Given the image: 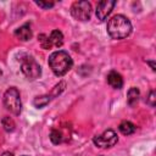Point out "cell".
<instances>
[{"label": "cell", "mask_w": 156, "mask_h": 156, "mask_svg": "<svg viewBox=\"0 0 156 156\" xmlns=\"http://www.w3.org/2000/svg\"><path fill=\"white\" fill-rule=\"evenodd\" d=\"M107 33L112 39H124L132 33V23L123 15H115L107 22Z\"/></svg>", "instance_id": "obj_1"}, {"label": "cell", "mask_w": 156, "mask_h": 156, "mask_svg": "<svg viewBox=\"0 0 156 156\" xmlns=\"http://www.w3.org/2000/svg\"><path fill=\"white\" fill-rule=\"evenodd\" d=\"M49 66L55 76L62 77L72 68L73 60L66 51L58 50V51L52 52L49 56Z\"/></svg>", "instance_id": "obj_2"}, {"label": "cell", "mask_w": 156, "mask_h": 156, "mask_svg": "<svg viewBox=\"0 0 156 156\" xmlns=\"http://www.w3.org/2000/svg\"><path fill=\"white\" fill-rule=\"evenodd\" d=\"M4 105L11 113H13L16 116L21 113L22 102H21V98H20V91L15 87H11L5 91V94H4Z\"/></svg>", "instance_id": "obj_3"}, {"label": "cell", "mask_w": 156, "mask_h": 156, "mask_svg": "<svg viewBox=\"0 0 156 156\" xmlns=\"http://www.w3.org/2000/svg\"><path fill=\"white\" fill-rule=\"evenodd\" d=\"M21 71L28 80H35L41 74V68L39 63L33 57H24L21 63Z\"/></svg>", "instance_id": "obj_4"}, {"label": "cell", "mask_w": 156, "mask_h": 156, "mask_svg": "<svg viewBox=\"0 0 156 156\" xmlns=\"http://www.w3.org/2000/svg\"><path fill=\"white\" fill-rule=\"evenodd\" d=\"M71 15L77 21H88L91 16V5L88 1H76L71 6Z\"/></svg>", "instance_id": "obj_5"}, {"label": "cell", "mask_w": 156, "mask_h": 156, "mask_svg": "<svg viewBox=\"0 0 156 156\" xmlns=\"http://www.w3.org/2000/svg\"><path fill=\"white\" fill-rule=\"evenodd\" d=\"M93 141H94V144H95L96 146L102 147V149H106V147H111V146H113L115 144H117L118 136H117V134H116L112 129H107V130H105L102 134L94 136Z\"/></svg>", "instance_id": "obj_6"}, {"label": "cell", "mask_w": 156, "mask_h": 156, "mask_svg": "<svg viewBox=\"0 0 156 156\" xmlns=\"http://www.w3.org/2000/svg\"><path fill=\"white\" fill-rule=\"evenodd\" d=\"M116 2L113 0H102L96 5V17L100 21H105L107 18V16L111 13V11L113 10Z\"/></svg>", "instance_id": "obj_7"}, {"label": "cell", "mask_w": 156, "mask_h": 156, "mask_svg": "<svg viewBox=\"0 0 156 156\" xmlns=\"http://www.w3.org/2000/svg\"><path fill=\"white\" fill-rule=\"evenodd\" d=\"M32 35H33V33H32L30 26H29L28 23L21 26L20 28H17V29L15 30V37H16L17 39L22 40V41H27V40H29V39L32 38Z\"/></svg>", "instance_id": "obj_8"}, {"label": "cell", "mask_w": 156, "mask_h": 156, "mask_svg": "<svg viewBox=\"0 0 156 156\" xmlns=\"http://www.w3.org/2000/svg\"><path fill=\"white\" fill-rule=\"evenodd\" d=\"M107 83L113 88V89H121L123 87V78L122 76L116 72V71H111L107 74Z\"/></svg>", "instance_id": "obj_9"}, {"label": "cell", "mask_w": 156, "mask_h": 156, "mask_svg": "<svg viewBox=\"0 0 156 156\" xmlns=\"http://www.w3.org/2000/svg\"><path fill=\"white\" fill-rule=\"evenodd\" d=\"M49 39H50L52 46L60 48V46H62V44H63V34H62L58 29H54V30L50 33Z\"/></svg>", "instance_id": "obj_10"}, {"label": "cell", "mask_w": 156, "mask_h": 156, "mask_svg": "<svg viewBox=\"0 0 156 156\" xmlns=\"http://www.w3.org/2000/svg\"><path fill=\"white\" fill-rule=\"evenodd\" d=\"M118 129H119V132H121L123 135H130V134H133V133L136 130V127H135V124H133L130 121H123V122L119 123Z\"/></svg>", "instance_id": "obj_11"}, {"label": "cell", "mask_w": 156, "mask_h": 156, "mask_svg": "<svg viewBox=\"0 0 156 156\" xmlns=\"http://www.w3.org/2000/svg\"><path fill=\"white\" fill-rule=\"evenodd\" d=\"M139 96H140L139 89H138V88H134V87L130 88V89L128 90V93H127V102H128V105H129V106H134V105L138 102Z\"/></svg>", "instance_id": "obj_12"}, {"label": "cell", "mask_w": 156, "mask_h": 156, "mask_svg": "<svg viewBox=\"0 0 156 156\" xmlns=\"http://www.w3.org/2000/svg\"><path fill=\"white\" fill-rule=\"evenodd\" d=\"M50 139L54 144H61L62 141H65V136L61 129H52L50 133Z\"/></svg>", "instance_id": "obj_13"}, {"label": "cell", "mask_w": 156, "mask_h": 156, "mask_svg": "<svg viewBox=\"0 0 156 156\" xmlns=\"http://www.w3.org/2000/svg\"><path fill=\"white\" fill-rule=\"evenodd\" d=\"M50 99L51 96L50 95H41V96H37L34 100H33V105L38 108H41L44 106H46L49 102H50Z\"/></svg>", "instance_id": "obj_14"}, {"label": "cell", "mask_w": 156, "mask_h": 156, "mask_svg": "<svg viewBox=\"0 0 156 156\" xmlns=\"http://www.w3.org/2000/svg\"><path fill=\"white\" fill-rule=\"evenodd\" d=\"M1 124H2V127H4V129L6 132H13L15 128H16L15 121L9 116H5V117L1 118Z\"/></svg>", "instance_id": "obj_15"}, {"label": "cell", "mask_w": 156, "mask_h": 156, "mask_svg": "<svg viewBox=\"0 0 156 156\" xmlns=\"http://www.w3.org/2000/svg\"><path fill=\"white\" fill-rule=\"evenodd\" d=\"M38 40H39V43H40L43 49H51L52 48L51 41H50V39H49V37L46 34H39Z\"/></svg>", "instance_id": "obj_16"}, {"label": "cell", "mask_w": 156, "mask_h": 156, "mask_svg": "<svg viewBox=\"0 0 156 156\" xmlns=\"http://www.w3.org/2000/svg\"><path fill=\"white\" fill-rule=\"evenodd\" d=\"M146 102L150 105V106H155V102H156V94H155V90H151L149 93V96L146 99Z\"/></svg>", "instance_id": "obj_17"}, {"label": "cell", "mask_w": 156, "mask_h": 156, "mask_svg": "<svg viewBox=\"0 0 156 156\" xmlns=\"http://www.w3.org/2000/svg\"><path fill=\"white\" fill-rule=\"evenodd\" d=\"M35 4L40 7H43V9H50L55 5L54 1H35Z\"/></svg>", "instance_id": "obj_18"}, {"label": "cell", "mask_w": 156, "mask_h": 156, "mask_svg": "<svg viewBox=\"0 0 156 156\" xmlns=\"http://www.w3.org/2000/svg\"><path fill=\"white\" fill-rule=\"evenodd\" d=\"M146 63H149V65L151 66L152 71H155V63H154V61H146Z\"/></svg>", "instance_id": "obj_19"}, {"label": "cell", "mask_w": 156, "mask_h": 156, "mask_svg": "<svg viewBox=\"0 0 156 156\" xmlns=\"http://www.w3.org/2000/svg\"><path fill=\"white\" fill-rule=\"evenodd\" d=\"M2 156H13V154H12V152H9V151H5V152L2 154Z\"/></svg>", "instance_id": "obj_20"}, {"label": "cell", "mask_w": 156, "mask_h": 156, "mask_svg": "<svg viewBox=\"0 0 156 156\" xmlns=\"http://www.w3.org/2000/svg\"><path fill=\"white\" fill-rule=\"evenodd\" d=\"M1 76H2V72H1V69H0V77H1Z\"/></svg>", "instance_id": "obj_21"}]
</instances>
